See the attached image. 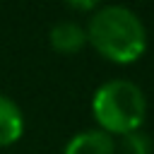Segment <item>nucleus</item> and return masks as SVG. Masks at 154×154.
<instances>
[{"label": "nucleus", "instance_id": "1", "mask_svg": "<svg viewBox=\"0 0 154 154\" xmlns=\"http://www.w3.org/2000/svg\"><path fill=\"white\" fill-rule=\"evenodd\" d=\"M87 41L113 63H135L147 48L142 19L125 5L99 7L87 24Z\"/></svg>", "mask_w": 154, "mask_h": 154}, {"label": "nucleus", "instance_id": "2", "mask_svg": "<svg viewBox=\"0 0 154 154\" xmlns=\"http://www.w3.org/2000/svg\"><path fill=\"white\" fill-rule=\"evenodd\" d=\"M91 111L103 132L128 135L132 130H140L147 113V99L135 82L111 79L94 91Z\"/></svg>", "mask_w": 154, "mask_h": 154}, {"label": "nucleus", "instance_id": "3", "mask_svg": "<svg viewBox=\"0 0 154 154\" xmlns=\"http://www.w3.org/2000/svg\"><path fill=\"white\" fill-rule=\"evenodd\" d=\"M65 154H116V142L103 130H82L70 137Z\"/></svg>", "mask_w": 154, "mask_h": 154}, {"label": "nucleus", "instance_id": "4", "mask_svg": "<svg viewBox=\"0 0 154 154\" xmlns=\"http://www.w3.org/2000/svg\"><path fill=\"white\" fill-rule=\"evenodd\" d=\"M48 38H51V46L55 51H60V53H75V51H79L87 43V31L77 22L65 19V22H58V24L51 26Z\"/></svg>", "mask_w": 154, "mask_h": 154}, {"label": "nucleus", "instance_id": "5", "mask_svg": "<svg viewBox=\"0 0 154 154\" xmlns=\"http://www.w3.org/2000/svg\"><path fill=\"white\" fill-rule=\"evenodd\" d=\"M22 132H24V118L19 106L10 96L0 94V147L17 142Z\"/></svg>", "mask_w": 154, "mask_h": 154}, {"label": "nucleus", "instance_id": "6", "mask_svg": "<svg viewBox=\"0 0 154 154\" xmlns=\"http://www.w3.org/2000/svg\"><path fill=\"white\" fill-rule=\"evenodd\" d=\"M120 152L123 154H152V140L142 130H132L123 135L120 140Z\"/></svg>", "mask_w": 154, "mask_h": 154}, {"label": "nucleus", "instance_id": "7", "mask_svg": "<svg viewBox=\"0 0 154 154\" xmlns=\"http://www.w3.org/2000/svg\"><path fill=\"white\" fill-rule=\"evenodd\" d=\"M70 7H79V10H91L94 2H70Z\"/></svg>", "mask_w": 154, "mask_h": 154}]
</instances>
